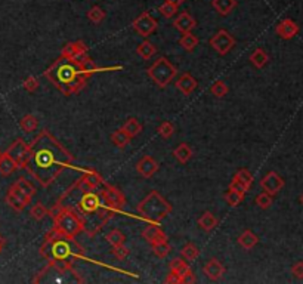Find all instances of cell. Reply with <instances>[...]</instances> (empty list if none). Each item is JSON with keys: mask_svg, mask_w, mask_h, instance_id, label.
Returning a JSON list of instances; mask_svg holds the SVG:
<instances>
[{"mask_svg": "<svg viewBox=\"0 0 303 284\" xmlns=\"http://www.w3.org/2000/svg\"><path fill=\"white\" fill-rule=\"evenodd\" d=\"M73 156L48 132L42 130L30 144V160L25 169L36 181L49 187L73 163Z\"/></svg>", "mask_w": 303, "mask_h": 284, "instance_id": "cell-1", "label": "cell"}, {"mask_svg": "<svg viewBox=\"0 0 303 284\" xmlns=\"http://www.w3.org/2000/svg\"><path fill=\"white\" fill-rule=\"evenodd\" d=\"M43 74L65 96L78 94L86 86V82L90 77L84 73L81 65L61 57Z\"/></svg>", "mask_w": 303, "mask_h": 284, "instance_id": "cell-2", "label": "cell"}, {"mask_svg": "<svg viewBox=\"0 0 303 284\" xmlns=\"http://www.w3.org/2000/svg\"><path fill=\"white\" fill-rule=\"evenodd\" d=\"M40 255L48 262H68L83 256V249L76 243L74 237L61 234L55 228L46 234L45 241L40 247Z\"/></svg>", "mask_w": 303, "mask_h": 284, "instance_id": "cell-3", "label": "cell"}, {"mask_svg": "<svg viewBox=\"0 0 303 284\" xmlns=\"http://www.w3.org/2000/svg\"><path fill=\"white\" fill-rule=\"evenodd\" d=\"M138 213L151 222H160L172 213V204L155 189H152L138 206Z\"/></svg>", "mask_w": 303, "mask_h": 284, "instance_id": "cell-4", "label": "cell"}, {"mask_svg": "<svg viewBox=\"0 0 303 284\" xmlns=\"http://www.w3.org/2000/svg\"><path fill=\"white\" fill-rule=\"evenodd\" d=\"M49 215L54 216V228L64 235L77 237L81 231H84L81 219L70 207L57 204L52 210H49Z\"/></svg>", "mask_w": 303, "mask_h": 284, "instance_id": "cell-5", "label": "cell"}, {"mask_svg": "<svg viewBox=\"0 0 303 284\" xmlns=\"http://www.w3.org/2000/svg\"><path fill=\"white\" fill-rule=\"evenodd\" d=\"M150 79L158 86V88H166L178 74L176 67L167 59V58L161 57L158 58L148 70H147Z\"/></svg>", "mask_w": 303, "mask_h": 284, "instance_id": "cell-6", "label": "cell"}, {"mask_svg": "<svg viewBox=\"0 0 303 284\" xmlns=\"http://www.w3.org/2000/svg\"><path fill=\"white\" fill-rule=\"evenodd\" d=\"M4 154L9 156L15 162L18 169H25V166L30 160V145L25 144L24 139H16L9 145V148L4 151Z\"/></svg>", "mask_w": 303, "mask_h": 284, "instance_id": "cell-7", "label": "cell"}, {"mask_svg": "<svg viewBox=\"0 0 303 284\" xmlns=\"http://www.w3.org/2000/svg\"><path fill=\"white\" fill-rule=\"evenodd\" d=\"M99 197L105 206H108L110 209H113L116 212H119L126 204V197L123 195V192L119 188H116L110 184H104L102 189L99 191Z\"/></svg>", "mask_w": 303, "mask_h": 284, "instance_id": "cell-8", "label": "cell"}, {"mask_svg": "<svg viewBox=\"0 0 303 284\" xmlns=\"http://www.w3.org/2000/svg\"><path fill=\"white\" fill-rule=\"evenodd\" d=\"M61 58H65L68 61H73V62L81 65L90 57H89L87 48L83 42H73V43H68L67 46H64V49L61 52Z\"/></svg>", "mask_w": 303, "mask_h": 284, "instance_id": "cell-9", "label": "cell"}, {"mask_svg": "<svg viewBox=\"0 0 303 284\" xmlns=\"http://www.w3.org/2000/svg\"><path fill=\"white\" fill-rule=\"evenodd\" d=\"M210 46L219 54V55H227L231 52V49L235 46V39L227 31V30H219L212 39H210Z\"/></svg>", "mask_w": 303, "mask_h": 284, "instance_id": "cell-10", "label": "cell"}, {"mask_svg": "<svg viewBox=\"0 0 303 284\" xmlns=\"http://www.w3.org/2000/svg\"><path fill=\"white\" fill-rule=\"evenodd\" d=\"M6 203L9 207H12L15 212H22L30 203H31V197H28L27 194H24L19 188H16L13 184L9 187L7 192H6Z\"/></svg>", "mask_w": 303, "mask_h": 284, "instance_id": "cell-11", "label": "cell"}, {"mask_svg": "<svg viewBox=\"0 0 303 284\" xmlns=\"http://www.w3.org/2000/svg\"><path fill=\"white\" fill-rule=\"evenodd\" d=\"M132 25H133V30H135L139 36H142V37L151 36V34L157 30V27H158L157 21H155L148 12L141 13V15L133 21Z\"/></svg>", "mask_w": 303, "mask_h": 284, "instance_id": "cell-12", "label": "cell"}, {"mask_svg": "<svg viewBox=\"0 0 303 284\" xmlns=\"http://www.w3.org/2000/svg\"><path fill=\"white\" fill-rule=\"evenodd\" d=\"M260 187L265 192L271 194V195H275L278 194L283 187H284V179L277 173V172H269L263 176V179L260 181Z\"/></svg>", "mask_w": 303, "mask_h": 284, "instance_id": "cell-13", "label": "cell"}, {"mask_svg": "<svg viewBox=\"0 0 303 284\" xmlns=\"http://www.w3.org/2000/svg\"><path fill=\"white\" fill-rule=\"evenodd\" d=\"M204 274L207 276V279H210L212 282H218L219 279L224 277L225 274V267L222 265V262L216 258H212L207 261V264L203 267Z\"/></svg>", "mask_w": 303, "mask_h": 284, "instance_id": "cell-14", "label": "cell"}, {"mask_svg": "<svg viewBox=\"0 0 303 284\" xmlns=\"http://www.w3.org/2000/svg\"><path fill=\"white\" fill-rule=\"evenodd\" d=\"M158 171V163L151 157V156H144L138 165H136V172L142 176V178H151L152 175H155Z\"/></svg>", "mask_w": 303, "mask_h": 284, "instance_id": "cell-15", "label": "cell"}, {"mask_svg": "<svg viewBox=\"0 0 303 284\" xmlns=\"http://www.w3.org/2000/svg\"><path fill=\"white\" fill-rule=\"evenodd\" d=\"M275 31H277V34H278L281 39L289 40V39H293V37L299 33V25H298L293 19L286 18V19H283V21L277 25Z\"/></svg>", "mask_w": 303, "mask_h": 284, "instance_id": "cell-16", "label": "cell"}, {"mask_svg": "<svg viewBox=\"0 0 303 284\" xmlns=\"http://www.w3.org/2000/svg\"><path fill=\"white\" fill-rule=\"evenodd\" d=\"M173 25H175V28H176L178 31H181L182 34H183V33H189V31H192V30L195 28L197 22H195L194 16H192L189 12L185 10V12H182V13L178 15V18L175 19Z\"/></svg>", "mask_w": 303, "mask_h": 284, "instance_id": "cell-17", "label": "cell"}, {"mask_svg": "<svg viewBox=\"0 0 303 284\" xmlns=\"http://www.w3.org/2000/svg\"><path fill=\"white\" fill-rule=\"evenodd\" d=\"M175 85H176V88L181 91L183 95L188 96V95H191V94L197 89V85H198V83H197V80H195L189 73H183L181 77L176 80Z\"/></svg>", "mask_w": 303, "mask_h": 284, "instance_id": "cell-18", "label": "cell"}, {"mask_svg": "<svg viewBox=\"0 0 303 284\" xmlns=\"http://www.w3.org/2000/svg\"><path fill=\"white\" fill-rule=\"evenodd\" d=\"M142 237L150 243V244H154L157 241H163V240H167L166 238V234L163 232V229L157 225H151V227L145 228L144 232H142Z\"/></svg>", "mask_w": 303, "mask_h": 284, "instance_id": "cell-19", "label": "cell"}, {"mask_svg": "<svg viewBox=\"0 0 303 284\" xmlns=\"http://www.w3.org/2000/svg\"><path fill=\"white\" fill-rule=\"evenodd\" d=\"M212 4L218 13L225 16V15H229L235 9L237 0H212Z\"/></svg>", "mask_w": 303, "mask_h": 284, "instance_id": "cell-20", "label": "cell"}, {"mask_svg": "<svg viewBox=\"0 0 303 284\" xmlns=\"http://www.w3.org/2000/svg\"><path fill=\"white\" fill-rule=\"evenodd\" d=\"M218 224H219V221H218V218H216L212 212H204V213L198 218V225H200V228L204 229V231H207V232L213 231L215 228L218 227Z\"/></svg>", "mask_w": 303, "mask_h": 284, "instance_id": "cell-21", "label": "cell"}, {"mask_svg": "<svg viewBox=\"0 0 303 284\" xmlns=\"http://www.w3.org/2000/svg\"><path fill=\"white\" fill-rule=\"evenodd\" d=\"M257 243H259L257 235L253 231H250V229H245L241 235L238 237V244L241 246L242 249H245V250H251Z\"/></svg>", "mask_w": 303, "mask_h": 284, "instance_id": "cell-22", "label": "cell"}, {"mask_svg": "<svg viewBox=\"0 0 303 284\" xmlns=\"http://www.w3.org/2000/svg\"><path fill=\"white\" fill-rule=\"evenodd\" d=\"M192 148L188 145V144H179L175 150H173V156H175V159L179 162V163H182V165H185V163H188L191 159H192Z\"/></svg>", "mask_w": 303, "mask_h": 284, "instance_id": "cell-23", "label": "cell"}, {"mask_svg": "<svg viewBox=\"0 0 303 284\" xmlns=\"http://www.w3.org/2000/svg\"><path fill=\"white\" fill-rule=\"evenodd\" d=\"M37 126H39V120H37V117L33 115V114H25V115L19 120V127H21L25 133H33V132H36Z\"/></svg>", "mask_w": 303, "mask_h": 284, "instance_id": "cell-24", "label": "cell"}, {"mask_svg": "<svg viewBox=\"0 0 303 284\" xmlns=\"http://www.w3.org/2000/svg\"><path fill=\"white\" fill-rule=\"evenodd\" d=\"M130 138H135V136H138L141 132H142V124L139 123V120L138 118H135V117H130V118H127L126 120V123L123 124V127H121Z\"/></svg>", "mask_w": 303, "mask_h": 284, "instance_id": "cell-25", "label": "cell"}, {"mask_svg": "<svg viewBox=\"0 0 303 284\" xmlns=\"http://www.w3.org/2000/svg\"><path fill=\"white\" fill-rule=\"evenodd\" d=\"M110 139H111V142H113L114 147H117V148H126V147L130 144V139H132V138H130L123 129H119V130H116V132L111 133Z\"/></svg>", "mask_w": 303, "mask_h": 284, "instance_id": "cell-26", "label": "cell"}, {"mask_svg": "<svg viewBox=\"0 0 303 284\" xmlns=\"http://www.w3.org/2000/svg\"><path fill=\"white\" fill-rule=\"evenodd\" d=\"M250 62L256 67V68H263L266 64H268V54L263 51V49H260V48H257V49H254L251 54H250Z\"/></svg>", "mask_w": 303, "mask_h": 284, "instance_id": "cell-27", "label": "cell"}, {"mask_svg": "<svg viewBox=\"0 0 303 284\" xmlns=\"http://www.w3.org/2000/svg\"><path fill=\"white\" fill-rule=\"evenodd\" d=\"M136 54L142 58V59L148 61V59H151V57H154V55L157 54V49H155V46H154L151 42L145 40V42H142V43L136 48Z\"/></svg>", "mask_w": 303, "mask_h": 284, "instance_id": "cell-28", "label": "cell"}, {"mask_svg": "<svg viewBox=\"0 0 303 284\" xmlns=\"http://www.w3.org/2000/svg\"><path fill=\"white\" fill-rule=\"evenodd\" d=\"M179 45H181L182 49H185V51L191 52V51H194V49H195V46L198 45V37H197V36H194L191 31H189V33H183V34H182V37L179 39Z\"/></svg>", "mask_w": 303, "mask_h": 284, "instance_id": "cell-29", "label": "cell"}, {"mask_svg": "<svg viewBox=\"0 0 303 284\" xmlns=\"http://www.w3.org/2000/svg\"><path fill=\"white\" fill-rule=\"evenodd\" d=\"M188 270H189V267H188V264H186V261H185L183 258H175V259H172V262H170V273L178 274L182 279V277L186 274Z\"/></svg>", "mask_w": 303, "mask_h": 284, "instance_id": "cell-30", "label": "cell"}, {"mask_svg": "<svg viewBox=\"0 0 303 284\" xmlns=\"http://www.w3.org/2000/svg\"><path fill=\"white\" fill-rule=\"evenodd\" d=\"M15 171H18L15 162H13L9 156H6V154L3 153V157H1V162H0V175L9 176V175H12Z\"/></svg>", "mask_w": 303, "mask_h": 284, "instance_id": "cell-31", "label": "cell"}, {"mask_svg": "<svg viewBox=\"0 0 303 284\" xmlns=\"http://www.w3.org/2000/svg\"><path fill=\"white\" fill-rule=\"evenodd\" d=\"M13 185L16 187V188H19L24 194H27L28 197H34V194H36V188L25 179V178H18L15 182H13Z\"/></svg>", "mask_w": 303, "mask_h": 284, "instance_id": "cell-32", "label": "cell"}, {"mask_svg": "<svg viewBox=\"0 0 303 284\" xmlns=\"http://www.w3.org/2000/svg\"><path fill=\"white\" fill-rule=\"evenodd\" d=\"M181 255L185 261H195V259L198 258V255H200V250L197 249L195 244L188 243V244H185V246L182 247Z\"/></svg>", "mask_w": 303, "mask_h": 284, "instance_id": "cell-33", "label": "cell"}, {"mask_svg": "<svg viewBox=\"0 0 303 284\" xmlns=\"http://www.w3.org/2000/svg\"><path fill=\"white\" fill-rule=\"evenodd\" d=\"M210 92H212L216 98H224V96L228 95L229 88H228V85H227L224 80H218V82H215V83L212 85Z\"/></svg>", "mask_w": 303, "mask_h": 284, "instance_id": "cell-34", "label": "cell"}, {"mask_svg": "<svg viewBox=\"0 0 303 284\" xmlns=\"http://www.w3.org/2000/svg\"><path fill=\"white\" fill-rule=\"evenodd\" d=\"M151 247H152V252H154L158 258H166V256H169V253H170V244L167 243V240L157 241V243L151 244Z\"/></svg>", "mask_w": 303, "mask_h": 284, "instance_id": "cell-35", "label": "cell"}, {"mask_svg": "<svg viewBox=\"0 0 303 284\" xmlns=\"http://www.w3.org/2000/svg\"><path fill=\"white\" fill-rule=\"evenodd\" d=\"M105 238H107V241H108L113 247H114V246H119V244H124V240H126L124 234L121 232L120 229H111L110 232H107Z\"/></svg>", "mask_w": 303, "mask_h": 284, "instance_id": "cell-36", "label": "cell"}, {"mask_svg": "<svg viewBox=\"0 0 303 284\" xmlns=\"http://www.w3.org/2000/svg\"><path fill=\"white\" fill-rule=\"evenodd\" d=\"M49 215V210L42 204V203H36L33 207H31V210H30V216L34 219V221H42V219H45V216H48Z\"/></svg>", "mask_w": 303, "mask_h": 284, "instance_id": "cell-37", "label": "cell"}, {"mask_svg": "<svg viewBox=\"0 0 303 284\" xmlns=\"http://www.w3.org/2000/svg\"><path fill=\"white\" fill-rule=\"evenodd\" d=\"M224 198H225V201L229 204V206H232V207H235V206H238L240 203L242 201V197L241 194H238V192H235L234 189H231V188H228V191L224 194Z\"/></svg>", "mask_w": 303, "mask_h": 284, "instance_id": "cell-38", "label": "cell"}, {"mask_svg": "<svg viewBox=\"0 0 303 284\" xmlns=\"http://www.w3.org/2000/svg\"><path fill=\"white\" fill-rule=\"evenodd\" d=\"M87 18H89L93 24H99V22L104 21L105 12H104L99 6H93V7L87 12Z\"/></svg>", "mask_w": 303, "mask_h": 284, "instance_id": "cell-39", "label": "cell"}, {"mask_svg": "<svg viewBox=\"0 0 303 284\" xmlns=\"http://www.w3.org/2000/svg\"><path fill=\"white\" fill-rule=\"evenodd\" d=\"M160 13L164 16V18H173L175 13H178V6L173 4V3H169V1H164L160 7H158Z\"/></svg>", "mask_w": 303, "mask_h": 284, "instance_id": "cell-40", "label": "cell"}, {"mask_svg": "<svg viewBox=\"0 0 303 284\" xmlns=\"http://www.w3.org/2000/svg\"><path fill=\"white\" fill-rule=\"evenodd\" d=\"M175 133V126L172 121H163L160 126H158V135L164 139H169L172 135Z\"/></svg>", "mask_w": 303, "mask_h": 284, "instance_id": "cell-41", "label": "cell"}, {"mask_svg": "<svg viewBox=\"0 0 303 284\" xmlns=\"http://www.w3.org/2000/svg\"><path fill=\"white\" fill-rule=\"evenodd\" d=\"M234 178H235V179H238L242 185H245V188H247V189H248V188L253 185V176H251V173L247 171V169H240V171L235 173V176H234Z\"/></svg>", "mask_w": 303, "mask_h": 284, "instance_id": "cell-42", "label": "cell"}, {"mask_svg": "<svg viewBox=\"0 0 303 284\" xmlns=\"http://www.w3.org/2000/svg\"><path fill=\"white\" fill-rule=\"evenodd\" d=\"M256 204L260 207V209H269L271 204H272V195L268 194V192H260L257 197H256Z\"/></svg>", "mask_w": 303, "mask_h": 284, "instance_id": "cell-43", "label": "cell"}, {"mask_svg": "<svg viewBox=\"0 0 303 284\" xmlns=\"http://www.w3.org/2000/svg\"><path fill=\"white\" fill-rule=\"evenodd\" d=\"M22 86H24V89L27 91V92H36L37 89H39V80L34 77V76H30V77H27L25 80H24V83H22Z\"/></svg>", "mask_w": 303, "mask_h": 284, "instance_id": "cell-44", "label": "cell"}, {"mask_svg": "<svg viewBox=\"0 0 303 284\" xmlns=\"http://www.w3.org/2000/svg\"><path fill=\"white\" fill-rule=\"evenodd\" d=\"M129 253H130V250H129L124 244H119V246H114V247H113V255H114L117 259H120V261L126 259V258L129 256Z\"/></svg>", "mask_w": 303, "mask_h": 284, "instance_id": "cell-45", "label": "cell"}, {"mask_svg": "<svg viewBox=\"0 0 303 284\" xmlns=\"http://www.w3.org/2000/svg\"><path fill=\"white\" fill-rule=\"evenodd\" d=\"M229 188H231V189H234L235 192L241 194L242 197H244V195H245V192H247V188H245V185H242L241 182H240L238 179H235V178H234V179L231 181V185H229Z\"/></svg>", "mask_w": 303, "mask_h": 284, "instance_id": "cell-46", "label": "cell"}, {"mask_svg": "<svg viewBox=\"0 0 303 284\" xmlns=\"http://www.w3.org/2000/svg\"><path fill=\"white\" fill-rule=\"evenodd\" d=\"M292 274H293L296 279L302 280L303 279V262L302 261H301V262H296V264L292 267Z\"/></svg>", "mask_w": 303, "mask_h": 284, "instance_id": "cell-47", "label": "cell"}, {"mask_svg": "<svg viewBox=\"0 0 303 284\" xmlns=\"http://www.w3.org/2000/svg\"><path fill=\"white\" fill-rule=\"evenodd\" d=\"M181 282H182V284L195 283V277H194V274H192V271H191V270H188V271H186V274L182 277Z\"/></svg>", "mask_w": 303, "mask_h": 284, "instance_id": "cell-48", "label": "cell"}, {"mask_svg": "<svg viewBox=\"0 0 303 284\" xmlns=\"http://www.w3.org/2000/svg\"><path fill=\"white\" fill-rule=\"evenodd\" d=\"M166 283L167 284H181V277L175 273H170L167 277H166Z\"/></svg>", "mask_w": 303, "mask_h": 284, "instance_id": "cell-49", "label": "cell"}, {"mask_svg": "<svg viewBox=\"0 0 303 284\" xmlns=\"http://www.w3.org/2000/svg\"><path fill=\"white\" fill-rule=\"evenodd\" d=\"M166 1H169V3H173V4H176V6H179V4H182L185 0H166Z\"/></svg>", "mask_w": 303, "mask_h": 284, "instance_id": "cell-50", "label": "cell"}, {"mask_svg": "<svg viewBox=\"0 0 303 284\" xmlns=\"http://www.w3.org/2000/svg\"><path fill=\"white\" fill-rule=\"evenodd\" d=\"M4 244H6V241H4V238L0 235V253H1V250H3V247H4Z\"/></svg>", "mask_w": 303, "mask_h": 284, "instance_id": "cell-51", "label": "cell"}, {"mask_svg": "<svg viewBox=\"0 0 303 284\" xmlns=\"http://www.w3.org/2000/svg\"><path fill=\"white\" fill-rule=\"evenodd\" d=\"M1 157H3V153L0 151V162H1Z\"/></svg>", "mask_w": 303, "mask_h": 284, "instance_id": "cell-52", "label": "cell"}, {"mask_svg": "<svg viewBox=\"0 0 303 284\" xmlns=\"http://www.w3.org/2000/svg\"><path fill=\"white\" fill-rule=\"evenodd\" d=\"M301 201H302V203H303V194H302V195H301Z\"/></svg>", "mask_w": 303, "mask_h": 284, "instance_id": "cell-53", "label": "cell"}]
</instances>
